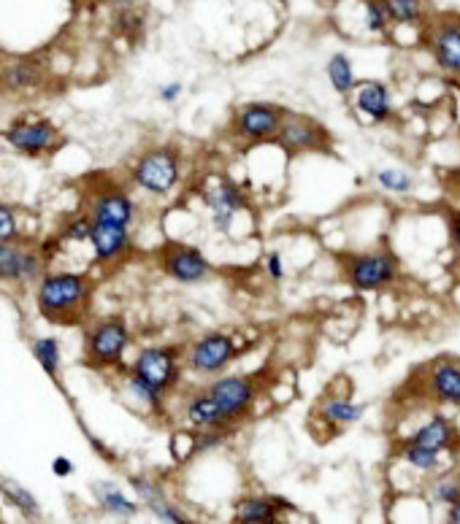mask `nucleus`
Returning <instances> with one entry per match:
<instances>
[{
  "label": "nucleus",
  "instance_id": "nucleus-29",
  "mask_svg": "<svg viewBox=\"0 0 460 524\" xmlns=\"http://www.w3.org/2000/svg\"><path fill=\"white\" fill-rule=\"evenodd\" d=\"M379 187L387 192H396V195H406V192L414 187V179L406 171H398V168H385V171L377 173Z\"/></svg>",
  "mask_w": 460,
  "mask_h": 524
},
{
  "label": "nucleus",
  "instance_id": "nucleus-7",
  "mask_svg": "<svg viewBox=\"0 0 460 524\" xmlns=\"http://www.w3.org/2000/svg\"><path fill=\"white\" fill-rule=\"evenodd\" d=\"M236 352L239 349H236V341L230 335L209 333L190 346L187 365H190V371L203 373V376H217V373L228 368L230 360L236 357Z\"/></svg>",
  "mask_w": 460,
  "mask_h": 524
},
{
  "label": "nucleus",
  "instance_id": "nucleus-4",
  "mask_svg": "<svg viewBox=\"0 0 460 524\" xmlns=\"http://www.w3.org/2000/svg\"><path fill=\"white\" fill-rule=\"evenodd\" d=\"M401 273L398 257L393 252L355 254L344 265V276L355 290H379L393 284Z\"/></svg>",
  "mask_w": 460,
  "mask_h": 524
},
{
  "label": "nucleus",
  "instance_id": "nucleus-25",
  "mask_svg": "<svg viewBox=\"0 0 460 524\" xmlns=\"http://www.w3.org/2000/svg\"><path fill=\"white\" fill-rule=\"evenodd\" d=\"M382 6L396 25H420L425 17L423 0H382Z\"/></svg>",
  "mask_w": 460,
  "mask_h": 524
},
{
  "label": "nucleus",
  "instance_id": "nucleus-34",
  "mask_svg": "<svg viewBox=\"0 0 460 524\" xmlns=\"http://www.w3.org/2000/svg\"><path fill=\"white\" fill-rule=\"evenodd\" d=\"M44 254L36 246H25V268H22V281H41L44 276Z\"/></svg>",
  "mask_w": 460,
  "mask_h": 524
},
{
  "label": "nucleus",
  "instance_id": "nucleus-2",
  "mask_svg": "<svg viewBox=\"0 0 460 524\" xmlns=\"http://www.w3.org/2000/svg\"><path fill=\"white\" fill-rule=\"evenodd\" d=\"M130 179L149 195H168L182 179V157L174 146H152L133 163Z\"/></svg>",
  "mask_w": 460,
  "mask_h": 524
},
{
  "label": "nucleus",
  "instance_id": "nucleus-13",
  "mask_svg": "<svg viewBox=\"0 0 460 524\" xmlns=\"http://www.w3.org/2000/svg\"><path fill=\"white\" fill-rule=\"evenodd\" d=\"M279 146H285L287 152H314L325 146V133L317 122L306 117H285V125L276 136Z\"/></svg>",
  "mask_w": 460,
  "mask_h": 524
},
{
  "label": "nucleus",
  "instance_id": "nucleus-43",
  "mask_svg": "<svg viewBox=\"0 0 460 524\" xmlns=\"http://www.w3.org/2000/svg\"><path fill=\"white\" fill-rule=\"evenodd\" d=\"M111 6H117V9H122V11H128V9H133V3H136V0H109Z\"/></svg>",
  "mask_w": 460,
  "mask_h": 524
},
{
  "label": "nucleus",
  "instance_id": "nucleus-1",
  "mask_svg": "<svg viewBox=\"0 0 460 524\" xmlns=\"http://www.w3.org/2000/svg\"><path fill=\"white\" fill-rule=\"evenodd\" d=\"M92 284L84 273H44L38 281V314L57 325H76L90 303Z\"/></svg>",
  "mask_w": 460,
  "mask_h": 524
},
{
  "label": "nucleus",
  "instance_id": "nucleus-35",
  "mask_svg": "<svg viewBox=\"0 0 460 524\" xmlns=\"http://www.w3.org/2000/svg\"><path fill=\"white\" fill-rule=\"evenodd\" d=\"M149 511L155 514V519H160V522H171V524H187L190 519L179 511V508H174L171 503H168L166 497H160V500H155V503H149Z\"/></svg>",
  "mask_w": 460,
  "mask_h": 524
},
{
  "label": "nucleus",
  "instance_id": "nucleus-27",
  "mask_svg": "<svg viewBox=\"0 0 460 524\" xmlns=\"http://www.w3.org/2000/svg\"><path fill=\"white\" fill-rule=\"evenodd\" d=\"M33 354H36V360L41 362V368L49 376H57V368H60V344H57V338H38V341H33Z\"/></svg>",
  "mask_w": 460,
  "mask_h": 524
},
{
  "label": "nucleus",
  "instance_id": "nucleus-23",
  "mask_svg": "<svg viewBox=\"0 0 460 524\" xmlns=\"http://www.w3.org/2000/svg\"><path fill=\"white\" fill-rule=\"evenodd\" d=\"M95 497H98V506L111 516H133L138 511V506L133 500L122 495L120 487H114V484H95Z\"/></svg>",
  "mask_w": 460,
  "mask_h": 524
},
{
  "label": "nucleus",
  "instance_id": "nucleus-32",
  "mask_svg": "<svg viewBox=\"0 0 460 524\" xmlns=\"http://www.w3.org/2000/svg\"><path fill=\"white\" fill-rule=\"evenodd\" d=\"M128 389L138 400H141V403H147L152 411H160V408H163V392H157L155 387H149L147 381H141L138 376H133V373H130L128 379Z\"/></svg>",
  "mask_w": 460,
  "mask_h": 524
},
{
  "label": "nucleus",
  "instance_id": "nucleus-17",
  "mask_svg": "<svg viewBox=\"0 0 460 524\" xmlns=\"http://www.w3.org/2000/svg\"><path fill=\"white\" fill-rule=\"evenodd\" d=\"M187 419H190V425L195 427H228L233 425L225 411L220 408V403L212 398V392L206 389L201 395H193V398L187 400Z\"/></svg>",
  "mask_w": 460,
  "mask_h": 524
},
{
  "label": "nucleus",
  "instance_id": "nucleus-8",
  "mask_svg": "<svg viewBox=\"0 0 460 524\" xmlns=\"http://www.w3.org/2000/svg\"><path fill=\"white\" fill-rule=\"evenodd\" d=\"M6 141L14 152L41 157V154L55 152L57 144H60V133L49 119H28V122L11 125L6 130Z\"/></svg>",
  "mask_w": 460,
  "mask_h": 524
},
{
  "label": "nucleus",
  "instance_id": "nucleus-41",
  "mask_svg": "<svg viewBox=\"0 0 460 524\" xmlns=\"http://www.w3.org/2000/svg\"><path fill=\"white\" fill-rule=\"evenodd\" d=\"M52 470H55L60 479H65V476H71V473H74V462L68 460V457H57V460L52 462Z\"/></svg>",
  "mask_w": 460,
  "mask_h": 524
},
{
  "label": "nucleus",
  "instance_id": "nucleus-37",
  "mask_svg": "<svg viewBox=\"0 0 460 524\" xmlns=\"http://www.w3.org/2000/svg\"><path fill=\"white\" fill-rule=\"evenodd\" d=\"M433 497H436L439 503L455 506L460 500V481H439V484L433 487Z\"/></svg>",
  "mask_w": 460,
  "mask_h": 524
},
{
  "label": "nucleus",
  "instance_id": "nucleus-18",
  "mask_svg": "<svg viewBox=\"0 0 460 524\" xmlns=\"http://www.w3.org/2000/svg\"><path fill=\"white\" fill-rule=\"evenodd\" d=\"M355 106H358V111H363L368 119L385 122V119L390 117V111H393V106H390V90L379 82L363 84L358 90V98H355Z\"/></svg>",
  "mask_w": 460,
  "mask_h": 524
},
{
  "label": "nucleus",
  "instance_id": "nucleus-9",
  "mask_svg": "<svg viewBox=\"0 0 460 524\" xmlns=\"http://www.w3.org/2000/svg\"><path fill=\"white\" fill-rule=\"evenodd\" d=\"M209 392L230 422H239L241 416H247L258 398V387L244 376H220L209 384Z\"/></svg>",
  "mask_w": 460,
  "mask_h": 524
},
{
  "label": "nucleus",
  "instance_id": "nucleus-26",
  "mask_svg": "<svg viewBox=\"0 0 460 524\" xmlns=\"http://www.w3.org/2000/svg\"><path fill=\"white\" fill-rule=\"evenodd\" d=\"M41 82V73L33 63H14L9 71L3 73V84L9 90H33Z\"/></svg>",
  "mask_w": 460,
  "mask_h": 524
},
{
  "label": "nucleus",
  "instance_id": "nucleus-42",
  "mask_svg": "<svg viewBox=\"0 0 460 524\" xmlns=\"http://www.w3.org/2000/svg\"><path fill=\"white\" fill-rule=\"evenodd\" d=\"M179 95H182V84H179V82L166 84V87L160 90V98L166 100V103H174V100L179 98Z\"/></svg>",
  "mask_w": 460,
  "mask_h": 524
},
{
  "label": "nucleus",
  "instance_id": "nucleus-36",
  "mask_svg": "<svg viewBox=\"0 0 460 524\" xmlns=\"http://www.w3.org/2000/svg\"><path fill=\"white\" fill-rule=\"evenodd\" d=\"M92 235V217L71 219L63 230L65 241H90Z\"/></svg>",
  "mask_w": 460,
  "mask_h": 524
},
{
  "label": "nucleus",
  "instance_id": "nucleus-44",
  "mask_svg": "<svg viewBox=\"0 0 460 524\" xmlns=\"http://www.w3.org/2000/svg\"><path fill=\"white\" fill-rule=\"evenodd\" d=\"M450 522L460 524V500L455 503V506H450Z\"/></svg>",
  "mask_w": 460,
  "mask_h": 524
},
{
  "label": "nucleus",
  "instance_id": "nucleus-15",
  "mask_svg": "<svg viewBox=\"0 0 460 524\" xmlns=\"http://www.w3.org/2000/svg\"><path fill=\"white\" fill-rule=\"evenodd\" d=\"M90 244H92V249H95V257H98V262L120 260L122 254L130 249L128 227L106 225V222H92Z\"/></svg>",
  "mask_w": 460,
  "mask_h": 524
},
{
  "label": "nucleus",
  "instance_id": "nucleus-45",
  "mask_svg": "<svg viewBox=\"0 0 460 524\" xmlns=\"http://www.w3.org/2000/svg\"><path fill=\"white\" fill-rule=\"evenodd\" d=\"M452 181H455V187H460V165H458V171L452 173Z\"/></svg>",
  "mask_w": 460,
  "mask_h": 524
},
{
  "label": "nucleus",
  "instance_id": "nucleus-22",
  "mask_svg": "<svg viewBox=\"0 0 460 524\" xmlns=\"http://www.w3.org/2000/svg\"><path fill=\"white\" fill-rule=\"evenodd\" d=\"M25 246L22 241H0V281L14 284L22 281V268H25Z\"/></svg>",
  "mask_w": 460,
  "mask_h": 524
},
{
  "label": "nucleus",
  "instance_id": "nucleus-11",
  "mask_svg": "<svg viewBox=\"0 0 460 524\" xmlns=\"http://www.w3.org/2000/svg\"><path fill=\"white\" fill-rule=\"evenodd\" d=\"M163 271L174 281H179V284H198V281L209 276L212 265L193 246L171 244L163 252Z\"/></svg>",
  "mask_w": 460,
  "mask_h": 524
},
{
  "label": "nucleus",
  "instance_id": "nucleus-16",
  "mask_svg": "<svg viewBox=\"0 0 460 524\" xmlns=\"http://www.w3.org/2000/svg\"><path fill=\"white\" fill-rule=\"evenodd\" d=\"M428 389L439 403L460 406V365L455 362H439L428 376Z\"/></svg>",
  "mask_w": 460,
  "mask_h": 524
},
{
  "label": "nucleus",
  "instance_id": "nucleus-39",
  "mask_svg": "<svg viewBox=\"0 0 460 524\" xmlns=\"http://www.w3.org/2000/svg\"><path fill=\"white\" fill-rule=\"evenodd\" d=\"M266 268H268V276H271L274 281H279L282 276H285V265H282V257H279V254H268Z\"/></svg>",
  "mask_w": 460,
  "mask_h": 524
},
{
  "label": "nucleus",
  "instance_id": "nucleus-31",
  "mask_svg": "<svg viewBox=\"0 0 460 524\" xmlns=\"http://www.w3.org/2000/svg\"><path fill=\"white\" fill-rule=\"evenodd\" d=\"M0 489L6 492V497H9L11 503H14L22 514L38 516V503L33 500V495H30L28 489L19 487L17 481H0Z\"/></svg>",
  "mask_w": 460,
  "mask_h": 524
},
{
  "label": "nucleus",
  "instance_id": "nucleus-24",
  "mask_svg": "<svg viewBox=\"0 0 460 524\" xmlns=\"http://www.w3.org/2000/svg\"><path fill=\"white\" fill-rule=\"evenodd\" d=\"M328 79H331L333 90L339 95H350L355 87H358V79H355V68H352V60L347 55H333L328 60Z\"/></svg>",
  "mask_w": 460,
  "mask_h": 524
},
{
  "label": "nucleus",
  "instance_id": "nucleus-12",
  "mask_svg": "<svg viewBox=\"0 0 460 524\" xmlns=\"http://www.w3.org/2000/svg\"><path fill=\"white\" fill-rule=\"evenodd\" d=\"M90 217L92 222L130 227V222L136 219V206L122 190H103L92 198Z\"/></svg>",
  "mask_w": 460,
  "mask_h": 524
},
{
  "label": "nucleus",
  "instance_id": "nucleus-21",
  "mask_svg": "<svg viewBox=\"0 0 460 524\" xmlns=\"http://www.w3.org/2000/svg\"><path fill=\"white\" fill-rule=\"evenodd\" d=\"M363 414H366V406L352 403V400H347V398H328V400H322V406H320L322 419H325V422H331V425H336V427L355 425V422L363 419Z\"/></svg>",
  "mask_w": 460,
  "mask_h": 524
},
{
  "label": "nucleus",
  "instance_id": "nucleus-10",
  "mask_svg": "<svg viewBox=\"0 0 460 524\" xmlns=\"http://www.w3.org/2000/svg\"><path fill=\"white\" fill-rule=\"evenodd\" d=\"M428 44L436 65L450 76H460V19H439L428 33Z\"/></svg>",
  "mask_w": 460,
  "mask_h": 524
},
{
  "label": "nucleus",
  "instance_id": "nucleus-6",
  "mask_svg": "<svg viewBox=\"0 0 460 524\" xmlns=\"http://www.w3.org/2000/svg\"><path fill=\"white\" fill-rule=\"evenodd\" d=\"M285 117V111L274 103H249L233 119V130L244 141H271L279 136Z\"/></svg>",
  "mask_w": 460,
  "mask_h": 524
},
{
  "label": "nucleus",
  "instance_id": "nucleus-19",
  "mask_svg": "<svg viewBox=\"0 0 460 524\" xmlns=\"http://www.w3.org/2000/svg\"><path fill=\"white\" fill-rule=\"evenodd\" d=\"M282 511V503L274 497H247L236 506V522L244 524H271Z\"/></svg>",
  "mask_w": 460,
  "mask_h": 524
},
{
  "label": "nucleus",
  "instance_id": "nucleus-3",
  "mask_svg": "<svg viewBox=\"0 0 460 524\" xmlns=\"http://www.w3.org/2000/svg\"><path fill=\"white\" fill-rule=\"evenodd\" d=\"M128 344V325L120 317L103 319L98 325H92L87 338H84V357L92 368H111V365H120Z\"/></svg>",
  "mask_w": 460,
  "mask_h": 524
},
{
  "label": "nucleus",
  "instance_id": "nucleus-40",
  "mask_svg": "<svg viewBox=\"0 0 460 524\" xmlns=\"http://www.w3.org/2000/svg\"><path fill=\"white\" fill-rule=\"evenodd\" d=\"M450 235H452V246L460 257V211H452L450 214Z\"/></svg>",
  "mask_w": 460,
  "mask_h": 524
},
{
  "label": "nucleus",
  "instance_id": "nucleus-20",
  "mask_svg": "<svg viewBox=\"0 0 460 524\" xmlns=\"http://www.w3.org/2000/svg\"><path fill=\"white\" fill-rule=\"evenodd\" d=\"M414 443H423L433 452H444V449H450L452 443H455V427L444 419V416H433L431 422H425L417 435L412 438Z\"/></svg>",
  "mask_w": 460,
  "mask_h": 524
},
{
  "label": "nucleus",
  "instance_id": "nucleus-28",
  "mask_svg": "<svg viewBox=\"0 0 460 524\" xmlns=\"http://www.w3.org/2000/svg\"><path fill=\"white\" fill-rule=\"evenodd\" d=\"M404 460L412 465V468H420V470H431L439 465V452H433V449H428V446H423V443H406L404 446Z\"/></svg>",
  "mask_w": 460,
  "mask_h": 524
},
{
  "label": "nucleus",
  "instance_id": "nucleus-38",
  "mask_svg": "<svg viewBox=\"0 0 460 524\" xmlns=\"http://www.w3.org/2000/svg\"><path fill=\"white\" fill-rule=\"evenodd\" d=\"M130 484H133V489H136L138 495L144 497L147 500V506L149 503H155V500H160V497H166L163 495V489L157 487L155 481H149V479H130Z\"/></svg>",
  "mask_w": 460,
  "mask_h": 524
},
{
  "label": "nucleus",
  "instance_id": "nucleus-30",
  "mask_svg": "<svg viewBox=\"0 0 460 524\" xmlns=\"http://www.w3.org/2000/svg\"><path fill=\"white\" fill-rule=\"evenodd\" d=\"M363 25L368 33H385L390 17H387L382 0H363Z\"/></svg>",
  "mask_w": 460,
  "mask_h": 524
},
{
  "label": "nucleus",
  "instance_id": "nucleus-33",
  "mask_svg": "<svg viewBox=\"0 0 460 524\" xmlns=\"http://www.w3.org/2000/svg\"><path fill=\"white\" fill-rule=\"evenodd\" d=\"M19 238V217L17 208L9 203H0V241H17Z\"/></svg>",
  "mask_w": 460,
  "mask_h": 524
},
{
  "label": "nucleus",
  "instance_id": "nucleus-14",
  "mask_svg": "<svg viewBox=\"0 0 460 524\" xmlns=\"http://www.w3.org/2000/svg\"><path fill=\"white\" fill-rule=\"evenodd\" d=\"M206 206L212 211L214 227L220 230V233H228L230 225H233V219H236V211L244 208V195L236 184H230V181H220L217 187L206 192Z\"/></svg>",
  "mask_w": 460,
  "mask_h": 524
},
{
  "label": "nucleus",
  "instance_id": "nucleus-5",
  "mask_svg": "<svg viewBox=\"0 0 460 524\" xmlns=\"http://www.w3.org/2000/svg\"><path fill=\"white\" fill-rule=\"evenodd\" d=\"M130 373L166 395L168 389H174L176 381H179V349H174V346H147L136 357Z\"/></svg>",
  "mask_w": 460,
  "mask_h": 524
}]
</instances>
